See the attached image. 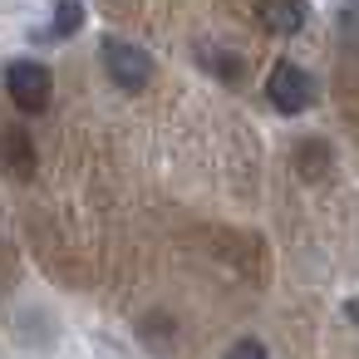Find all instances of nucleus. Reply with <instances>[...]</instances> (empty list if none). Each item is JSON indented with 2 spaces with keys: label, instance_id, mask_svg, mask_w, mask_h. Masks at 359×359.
Instances as JSON below:
<instances>
[{
  "label": "nucleus",
  "instance_id": "f257e3e1",
  "mask_svg": "<svg viewBox=\"0 0 359 359\" xmlns=\"http://www.w3.org/2000/svg\"><path fill=\"white\" fill-rule=\"evenodd\" d=\"M266 99H271L276 114L295 118V114H310V109H315L320 84H315L310 69H300V65H290V60H276L271 74H266Z\"/></svg>",
  "mask_w": 359,
  "mask_h": 359
},
{
  "label": "nucleus",
  "instance_id": "f03ea898",
  "mask_svg": "<svg viewBox=\"0 0 359 359\" xmlns=\"http://www.w3.org/2000/svg\"><path fill=\"white\" fill-rule=\"evenodd\" d=\"M99 60H104V74L118 84V89H128V94H138V89H148L153 84V55L143 50V45H133V40H118V35H109L104 45H99Z\"/></svg>",
  "mask_w": 359,
  "mask_h": 359
},
{
  "label": "nucleus",
  "instance_id": "7ed1b4c3",
  "mask_svg": "<svg viewBox=\"0 0 359 359\" xmlns=\"http://www.w3.org/2000/svg\"><path fill=\"white\" fill-rule=\"evenodd\" d=\"M6 94L20 114H45L55 99V74L40 60H11L6 65Z\"/></svg>",
  "mask_w": 359,
  "mask_h": 359
},
{
  "label": "nucleus",
  "instance_id": "20e7f679",
  "mask_svg": "<svg viewBox=\"0 0 359 359\" xmlns=\"http://www.w3.org/2000/svg\"><path fill=\"white\" fill-rule=\"evenodd\" d=\"M0 172H6L11 182H35L40 153H35V138L25 133V123L0 128Z\"/></svg>",
  "mask_w": 359,
  "mask_h": 359
},
{
  "label": "nucleus",
  "instance_id": "39448f33",
  "mask_svg": "<svg viewBox=\"0 0 359 359\" xmlns=\"http://www.w3.org/2000/svg\"><path fill=\"white\" fill-rule=\"evenodd\" d=\"M305 0H256V20H261V30H271V35H280V40H290V35H300L305 30Z\"/></svg>",
  "mask_w": 359,
  "mask_h": 359
},
{
  "label": "nucleus",
  "instance_id": "423d86ee",
  "mask_svg": "<svg viewBox=\"0 0 359 359\" xmlns=\"http://www.w3.org/2000/svg\"><path fill=\"white\" fill-rule=\"evenodd\" d=\"M231 241H236V246H222V241H217L222 261H226V266H236L241 276L261 280V276H266V241H261L256 231H231Z\"/></svg>",
  "mask_w": 359,
  "mask_h": 359
},
{
  "label": "nucleus",
  "instance_id": "0eeeda50",
  "mask_svg": "<svg viewBox=\"0 0 359 359\" xmlns=\"http://www.w3.org/2000/svg\"><path fill=\"white\" fill-rule=\"evenodd\" d=\"M330 163H334V153H330L325 138H305V143L295 148V172H300L305 182H325V177H330Z\"/></svg>",
  "mask_w": 359,
  "mask_h": 359
},
{
  "label": "nucleus",
  "instance_id": "6e6552de",
  "mask_svg": "<svg viewBox=\"0 0 359 359\" xmlns=\"http://www.w3.org/2000/svg\"><path fill=\"white\" fill-rule=\"evenodd\" d=\"M197 65L212 69L222 84H241V79H246V60H241V55H226V50H217V45H197Z\"/></svg>",
  "mask_w": 359,
  "mask_h": 359
},
{
  "label": "nucleus",
  "instance_id": "1a4fd4ad",
  "mask_svg": "<svg viewBox=\"0 0 359 359\" xmlns=\"http://www.w3.org/2000/svg\"><path fill=\"white\" fill-rule=\"evenodd\" d=\"M79 25H84V0H55V25H50V35H55V40H69Z\"/></svg>",
  "mask_w": 359,
  "mask_h": 359
},
{
  "label": "nucleus",
  "instance_id": "9d476101",
  "mask_svg": "<svg viewBox=\"0 0 359 359\" xmlns=\"http://www.w3.org/2000/svg\"><path fill=\"white\" fill-rule=\"evenodd\" d=\"M231 354H266V344H261V339H236Z\"/></svg>",
  "mask_w": 359,
  "mask_h": 359
},
{
  "label": "nucleus",
  "instance_id": "9b49d317",
  "mask_svg": "<svg viewBox=\"0 0 359 359\" xmlns=\"http://www.w3.org/2000/svg\"><path fill=\"white\" fill-rule=\"evenodd\" d=\"M344 315H349V325H354V330H359V295H354V300H349V305H344Z\"/></svg>",
  "mask_w": 359,
  "mask_h": 359
}]
</instances>
